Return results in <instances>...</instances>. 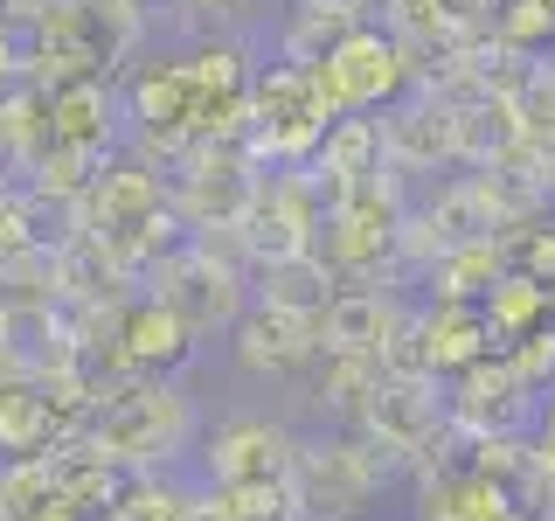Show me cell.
<instances>
[{"label": "cell", "mask_w": 555, "mask_h": 521, "mask_svg": "<svg viewBox=\"0 0 555 521\" xmlns=\"http://www.w3.org/2000/svg\"><path fill=\"white\" fill-rule=\"evenodd\" d=\"M243 285H250V306L320 327V313H326V300L340 292V278L326 271V257H320V251H299V257H271V265H250V271H243Z\"/></svg>", "instance_id": "5bb4252c"}, {"label": "cell", "mask_w": 555, "mask_h": 521, "mask_svg": "<svg viewBox=\"0 0 555 521\" xmlns=\"http://www.w3.org/2000/svg\"><path fill=\"white\" fill-rule=\"evenodd\" d=\"M306 14H340V22H361L369 14V0H299Z\"/></svg>", "instance_id": "cb8c5ba5"}, {"label": "cell", "mask_w": 555, "mask_h": 521, "mask_svg": "<svg viewBox=\"0 0 555 521\" xmlns=\"http://www.w3.org/2000/svg\"><path fill=\"white\" fill-rule=\"evenodd\" d=\"M188 500H195V494L167 486L160 473H126V486H118V500L104 508V521H181Z\"/></svg>", "instance_id": "d6986e66"}, {"label": "cell", "mask_w": 555, "mask_h": 521, "mask_svg": "<svg viewBox=\"0 0 555 521\" xmlns=\"http://www.w3.org/2000/svg\"><path fill=\"white\" fill-rule=\"evenodd\" d=\"M375 139H382V161L389 174H438V167H459V112H444L430 91H410L382 104L375 118Z\"/></svg>", "instance_id": "ba28073f"}, {"label": "cell", "mask_w": 555, "mask_h": 521, "mask_svg": "<svg viewBox=\"0 0 555 521\" xmlns=\"http://www.w3.org/2000/svg\"><path fill=\"white\" fill-rule=\"evenodd\" d=\"M202 347L181 334V320L153 300V292H139V300L118 306V334H112V361L118 376L132 382H181L188 369H195Z\"/></svg>", "instance_id": "8fae6325"}, {"label": "cell", "mask_w": 555, "mask_h": 521, "mask_svg": "<svg viewBox=\"0 0 555 521\" xmlns=\"http://www.w3.org/2000/svg\"><path fill=\"white\" fill-rule=\"evenodd\" d=\"M410 466L396 452H382L361 431H320V439H299V459H292V508L299 521H361L382 500V486H396Z\"/></svg>", "instance_id": "7a4b0ae2"}, {"label": "cell", "mask_w": 555, "mask_h": 521, "mask_svg": "<svg viewBox=\"0 0 555 521\" xmlns=\"http://www.w3.org/2000/svg\"><path fill=\"white\" fill-rule=\"evenodd\" d=\"M216 508L230 521H299L292 486H236V494H216Z\"/></svg>", "instance_id": "ffe728a7"}, {"label": "cell", "mask_w": 555, "mask_h": 521, "mask_svg": "<svg viewBox=\"0 0 555 521\" xmlns=\"http://www.w3.org/2000/svg\"><path fill=\"white\" fill-rule=\"evenodd\" d=\"M312 77H320V91H326V104H334L340 118L347 112H354V118H375L382 104L410 84V69H403V49H396L389 35L361 22V28L340 35V49L312 69Z\"/></svg>", "instance_id": "52a82bcc"}, {"label": "cell", "mask_w": 555, "mask_h": 521, "mask_svg": "<svg viewBox=\"0 0 555 521\" xmlns=\"http://www.w3.org/2000/svg\"><path fill=\"white\" fill-rule=\"evenodd\" d=\"M410 223L424 230V243H430L438 257L507 237V223H500V208H493V195H486L479 174H451V181H438V195L416 202V208H410Z\"/></svg>", "instance_id": "7c38bea8"}, {"label": "cell", "mask_w": 555, "mask_h": 521, "mask_svg": "<svg viewBox=\"0 0 555 521\" xmlns=\"http://www.w3.org/2000/svg\"><path fill=\"white\" fill-rule=\"evenodd\" d=\"M361 439H375L382 452H396V459L416 473V459H424L430 445L451 431V404H444V382H403V376H375L369 404L354 417Z\"/></svg>", "instance_id": "8992f818"}, {"label": "cell", "mask_w": 555, "mask_h": 521, "mask_svg": "<svg viewBox=\"0 0 555 521\" xmlns=\"http://www.w3.org/2000/svg\"><path fill=\"white\" fill-rule=\"evenodd\" d=\"M22 251V195H0V265Z\"/></svg>", "instance_id": "603a6c76"}, {"label": "cell", "mask_w": 555, "mask_h": 521, "mask_svg": "<svg viewBox=\"0 0 555 521\" xmlns=\"http://www.w3.org/2000/svg\"><path fill=\"white\" fill-rule=\"evenodd\" d=\"M334 104H326L320 77L312 69H292V63H271V69H250V98H243V132L236 147L250 153V167L264 174H285V167H306L312 147L334 126Z\"/></svg>", "instance_id": "3957f363"}, {"label": "cell", "mask_w": 555, "mask_h": 521, "mask_svg": "<svg viewBox=\"0 0 555 521\" xmlns=\"http://www.w3.org/2000/svg\"><path fill=\"white\" fill-rule=\"evenodd\" d=\"M292 459H299L292 424H285V417H264V410H236V417H222V424L202 439L208 494H236V486H285L292 480Z\"/></svg>", "instance_id": "5b68a950"}, {"label": "cell", "mask_w": 555, "mask_h": 521, "mask_svg": "<svg viewBox=\"0 0 555 521\" xmlns=\"http://www.w3.org/2000/svg\"><path fill=\"white\" fill-rule=\"evenodd\" d=\"M112 139H118V98L104 77L42 84V132H35V147H63V153L112 167Z\"/></svg>", "instance_id": "9c48e42d"}, {"label": "cell", "mask_w": 555, "mask_h": 521, "mask_svg": "<svg viewBox=\"0 0 555 521\" xmlns=\"http://www.w3.org/2000/svg\"><path fill=\"white\" fill-rule=\"evenodd\" d=\"M181 521H230V514L216 508V494H195V500H188V508H181Z\"/></svg>", "instance_id": "d4e9b609"}, {"label": "cell", "mask_w": 555, "mask_h": 521, "mask_svg": "<svg viewBox=\"0 0 555 521\" xmlns=\"http://www.w3.org/2000/svg\"><path fill=\"white\" fill-rule=\"evenodd\" d=\"M444 404H451V431H465V439H528L542 396L520 390L500 355H486L479 369L444 382Z\"/></svg>", "instance_id": "30bf717a"}, {"label": "cell", "mask_w": 555, "mask_h": 521, "mask_svg": "<svg viewBox=\"0 0 555 521\" xmlns=\"http://www.w3.org/2000/svg\"><path fill=\"white\" fill-rule=\"evenodd\" d=\"M188 8H230V0H188Z\"/></svg>", "instance_id": "4316f807"}, {"label": "cell", "mask_w": 555, "mask_h": 521, "mask_svg": "<svg viewBox=\"0 0 555 521\" xmlns=\"http://www.w3.org/2000/svg\"><path fill=\"white\" fill-rule=\"evenodd\" d=\"M514 147H528V139H520V118L507 98H479L473 112H459V167L486 174L493 161H507Z\"/></svg>", "instance_id": "ac0fdd59"}, {"label": "cell", "mask_w": 555, "mask_h": 521, "mask_svg": "<svg viewBox=\"0 0 555 521\" xmlns=\"http://www.w3.org/2000/svg\"><path fill=\"white\" fill-rule=\"evenodd\" d=\"M500 521H542V514H528V508H507V514H500Z\"/></svg>", "instance_id": "484cf974"}, {"label": "cell", "mask_w": 555, "mask_h": 521, "mask_svg": "<svg viewBox=\"0 0 555 521\" xmlns=\"http://www.w3.org/2000/svg\"><path fill=\"white\" fill-rule=\"evenodd\" d=\"M548 161H555V147H548Z\"/></svg>", "instance_id": "f1b7e54d"}, {"label": "cell", "mask_w": 555, "mask_h": 521, "mask_svg": "<svg viewBox=\"0 0 555 521\" xmlns=\"http://www.w3.org/2000/svg\"><path fill=\"white\" fill-rule=\"evenodd\" d=\"M153 300H160L173 320H181L188 341H216L230 334L243 320V306H250V285H243V257L236 251H216L208 237H195L173 265L153 278Z\"/></svg>", "instance_id": "277c9868"}, {"label": "cell", "mask_w": 555, "mask_h": 521, "mask_svg": "<svg viewBox=\"0 0 555 521\" xmlns=\"http://www.w3.org/2000/svg\"><path fill=\"white\" fill-rule=\"evenodd\" d=\"M479 306H486V320H493V341H500V347H514V341H528V334H542V327H555V320H548V313H555V292L534 285V278H520V271H507Z\"/></svg>", "instance_id": "e0dca14e"}, {"label": "cell", "mask_w": 555, "mask_h": 521, "mask_svg": "<svg viewBox=\"0 0 555 521\" xmlns=\"http://www.w3.org/2000/svg\"><path fill=\"white\" fill-rule=\"evenodd\" d=\"M83 439L118 473H167L195 445V404H188L181 382H132L126 376L91 404Z\"/></svg>", "instance_id": "6da1fadb"}, {"label": "cell", "mask_w": 555, "mask_h": 521, "mask_svg": "<svg viewBox=\"0 0 555 521\" xmlns=\"http://www.w3.org/2000/svg\"><path fill=\"white\" fill-rule=\"evenodd\" d=\"M528 459H534V480H542V494L555 500V396H542V410H534V424H528Z\"/></svg>", "instance_id": "44dd1931"}, {"label": "cell", "mask_w": 555, "mask_h": 521, "mask_svg": "<svg viewBox=\"0 0 555 521\" xmlns=\"http://www.w3.org/2000/svg\"><path fill=\"white\" fill-rule=\"evenodd\" d=\"M424 320H430V361H438V382L479 369L486 355H500L486 306H424Z\"/></svg>", "instance_id": "2e32d148"}, {"label": "cell", "mask_w": 555, "mask_h": 521, "mask_svg": "<svg viewBox=\"0 0 555 521\" xmlns=\"http://www.w3.org/2000/svg\"><path fill=\"white\" fill-rule=\"evenodd\" d=\"M542 521H555V500H548V508H542Z\"/></svg>", "instance_id": "83f0119b"}, {"label": "cell", "mask_w": 555, "mask_h": 521, "mask_svg": "<svg viewBox=\"0 0 555 521\" xmlns=\"http://www.w3.org/2000/svg\"><path fill=\"white\" fill-rule=\"evenodd\" d=\"M493 8H500V0H438L444 28H451V35H465V42H479V35L493 28Z\"/></svg>", "instance_id": "7402d4cb"}, {"label": "cell", "mask_w": 555, "mask_h": 521, "mask_svg": "<svg viewBox=\"0 0 555 521\" xmlns=\"http://www.w3.org/2000/svg\"><path fill=\"white\" fill-rule=\"evenodd\" d=\"M403 320V300L382 285H340L320 313V355H340V361H375L382 341L396 334Z\"/></svg>", "instance_id": "4fadbf2b"}, {"label": "cell", "mask_w": 555, "mask_h": 521, "mask_svg": "<svg viewBox=\"0 0 555 521\" xmlns=\"http://www.w3.org/2000/svg\"><path fill=\"white\" fill-rule=\"evenodd\" d=\"M230 347L250 376H299V369L320 361V327L264 313V306H243V320L230 327Z\"/></svg>", "instance_id": "9a60e30c"}]
</instances>
